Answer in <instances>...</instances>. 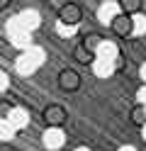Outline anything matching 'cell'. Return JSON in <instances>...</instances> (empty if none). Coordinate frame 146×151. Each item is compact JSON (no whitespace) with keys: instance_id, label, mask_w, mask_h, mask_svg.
<instances>
[{"instance_id":"6da1fadb","label":"cell","mask_w":146,"mask_h":151,"mask_svg":"<svg viewBox=\"0 0 146 151\" xmlns=\"http://www.w3.org/2000/svg\"><path fill=\"white\" fill-rule=\"evenodd\" d=\"M42 119H44V124H46V127L58 129V127H63V124H66L68 112H66L63 105H46V107L42 110Z\"/></svg>"},{"instance_id":"7a4b0ae2","label":"cell","mask_w":146,"mask_h":151,"mask_svg":"<svg viewBox=\"0 0 146 151\" xmlns=\"http://www.w3.org/2000/svg\"><path fill=\"white\" fill-rule=\"evenodd\" d=\"M56 12H58V20L63 24H78L83 20V7L78 3H61V7Z\"/></svg>"},{"instance_id":"3957f363","label":"cell","mask_w":146,"mask_h":151,"mask_svg":"<svg viewBox=\"0 0 146 151\" xmlns=\"http://www.w3.org/2000/svg\"><path fill=\"white\" fill-rule=\"evenodd\" d=\"M56 83H58V88H61L63 93H76L78 88H81V73L73 71V68H63L61 73H58Z\"/></svg>"},{"instance_id":"277c9868","label":"cell","mask_w":146,"mask_h":151,"mask_svg":"<svg viewBox=\"0 0 146 151\" xmlns=\"http://www.w3.org/2000/svg\"><path fill=\"white\" fill-rule=\"evenodd\" d=\"M110 27H112V32L117 37H122V39H124V37H129L134 32V20H132L129 15H122L119 12V15H114L112 20H110Z\"/></svg>"},{"instance_id":"5b68a950","label":"cell","mask_w":146,"mask_h":151,"mask_svg":"<svg viewBox=\"0 0 146 151\" xmlns=\"http://www.w3.org/2000/svg\"><path fill=\"white\" fill-rule=\"evenodd\" d=\"M73 59H76L78 63H83V66H90V63L95 61V51H90V49L83 46V44H76V46H73Z\"/></svg>"},{"instance_id":"8992f818","label":"cell","mask_w":146,"mask_h":151,"mask_svg":"<svg viewBox=\"0 0 146 151\" xmlns=\"http://www.w3.org/2000/svg\"><path fill=\"white\" fill-rule=\"evenodd\" d=\"M119 7H122V15H139L141 12V7H144V3L141 0H122L119 3Z\"/></svg>"},{"instance_id":"52a82bcc","label":"cell","mask_w":146,"mask_h":151,"mask_svg":"<svg viewBox=\"0 0 146 151\" xmlns=\"http://www.w3.org/2000/svg\"><path fill=\"white\" fill-rule=\"evenodd\" d=\"M129 119H132V124H134V127H144V124H146V107H144V105L132 107Z\"/></svg>"},{"instance_id":"ba28073f","label":"cell","mask_w":146,"mask_h":151,"mask_svg":"<svg viewBox=\"0 0 146 151\" xmlns=\"http://www.w3.org/2000/svg\"><path fill=\"white\" fill-rule=\"evenodd\" d=\"M81 44H83V46H88V49H90V51H95L97 46L102 44V37H100V34H85Z\"/></svg>"},{"instance_id":"9c48e42d","label":"cell","mask_w":146,"mask_h":151,"mask_svg":"<svg viewBox=\"0 0 146 151\" xmlns=\"http://www.w3.org/2000/svg\"><path fill=\"white\" fill-rule=\"evenodd\" d=\"M10 112H12V102L5 100V98H0V119H5Z\"/></svg>"},{"instance_id":"30bf717a","label":"cell","mask_w":146,"mask_h":151,"mask_svg":"<svg viewBox=\"0 0 146 151\" xmlns=\"http://www.w3.org/2000/svg\"><path fill=\"white\" fill-rule=\"evenodd\" d=\"M10 5V0H0V10H3V7H7Z\"/></svg>"}]
</instances>
